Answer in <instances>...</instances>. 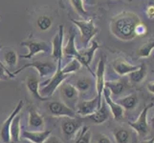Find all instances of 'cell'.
<instances>
[{
  "label": "cell",
  "mask_w": 154,
  "mask_h": 143,
  "mask_svg": "<svg viewBox=\"0 0 154 143\" xmlns=\"http://www.w3.org/2000/svg\"><path fill=\"white\" fill-rule=\"evenodd\" d=\"M142 21L133 12H122L111 19L110 31L116 38L122 41L133 40L136 37V26Z\"/></svg>",
  "instance_id": "1"
},
{
  "label": "cell",
  "mask_w": 154,
  "mask_h": 143,
  "mask_svg": "<svg viewBox=\"0 0 154 143\" xmlns=\"http://www.w3.org/2000/svg\"><path fill=\"white\" fill-rule=\"evenodd\" d=\"M72 22L75 24L79 30V40L83 48H87L91 41L95 37V35L98 34L99 29L95 25L93 19H84V20H77L72 19Z\"/></svg>",
  "instance_id": "2"
},
{
  "label": "cell",
  "mask_w": 154,
  "mask_h": 143,
  "mask_svg": "<svg viewBox=\"0 0 154 143\" xmlns=\"http://www.w3.org/2000/svg\"><path fill=\"white\" fill-rule=\"evenodd\" d=\"M61 61L58 60L57 62V67L56 73L51 76V78L48 81H46L43 85H41V88L39 89V94L44 97H51L54 93L57 91V89L60 86V84L68 77V75L64 73L61 70Z\"/></svg>",
  "instance_id": "3"
},
{
  "label": "cell",
  "mask_w": 154,
  "mask_h": 143,
  "mask_svg": "<svg viewBox=\"0 0 154 143\" xmlns=\"http://www.w3.org/2000/svg\"><path fill=\"white\" fill-rule=\"evenodd\" d=\"M57 64L54 61H39V60H35L33 61L31 63H26L24 66H22L18 70H15L14 71L13 75L15 76L19 73L20 72H22L23 70L27 68H34L38 71L39 77H51L57 71Z\"/></svg>",
  "instance_id": "4"
},
{
  "label": "cell",
  "mask_w": 154,
  "mask_h": 143,
  "mask_svg": "<svg viewBox=\"0 0 154 143\" xmlns=\"http://www.w3.org/2000/svg\"><path fill=\"white\" fill-rule=\"evenodd\" d=\"M60 88V95L61 98V101L66 104L68 107L75 110L76 106L79 102V93L77 90V88L74 86V84H71L69 82L63 81Z\"/></svg>",
  "instance_id": "5"
},
{
  "label": "cell",
  "mask_w": 154,
  "mask_h": 143,
  "mask_svg": "<svg viewBox=\"0 0 154 143\" xmlns=\"http://www.w3.org/2000/svg\"><path fill=\"white\" fill-rule=\"evenodd\" d=\"M21 46H24L29 50L28 54L20 55L21 58H25V59H31L35 55H38V52H48V54H51L52 52V45H50L46 41H36L33 39H29L21 42Z\"/></svg>",
  "instance_id": "6"
},
{
  "label": "cell",
  "mask_w": 154,
  "mask_h": 143,
  "mask_svg": "<svg viewBox=\"0 0 154 143\" xmlns=\"http://www.w3.org/2000/svg\"><path fill=\"white\" fill-rule=\"evenodd\" d=\"M48 114L55 118H77L75 110L68 107L62 101H50L45 105Z\"/></svg>",
  "instance_id": "7"
},
{
  "label": "cell",
  "mask_w": 154,
  "mask_h": 143,
  "mask_svg": "<svg viewBox=\"0 0 154 143\" xmlns=\"http://www.w3.org/2000/svg\"><path fill=\"white\" fill-rule=\"evenodd\" d=\"M100 48V45L97 41L92 40L91 43L89 44V46L87 48H83L82 50H79V54L78 56L76 57V59L81 63L82 66H84L87 70L92 73V75L95 76V73L92 72L91 68H90V64L92 63L93 57L96 51Z\"/></svg>",
  "instance_id": "8"
},
{
  "label": "cell",
  "mask_w": 154,
  "mask_h": 143,
  "mask_svg": "<svg viewBox=\"0 0 154 143\" xmlns=\"http://www.w3.org/2000/svg\"><path fill=\"white\" fill-rule=\"evenodd\" d=\"M153 106V103L146 105L141 112L139 118L135 121H129L128 125L131 127L140 136H146L148 134V122H147V114L148 111Z\"/></svg>",
  "instance_id": "9"
},
{
  "label": "cell",
  "mask_w": 154,
  "mask_h": 143,
  "mask_svg": "<svg viewBox=\"0 0 154 143\" xmlns=\"http://www.w3.org/2000/svg\"><path fill=\"white\" fill-rule=\"evenodd\" d=\"M65 119L61 123L62 135L67 139H74L78 136L79 129L82 128V121L77 118H64Z\"/></svg>",
  "instance_id": "10"
},
{
  "label": "cell",
  "mask_w": 154,
  "mask_h": 143,
  "mask_svg": "<svg viewBox=\"0 0 154 143\" xmlns=\"http://www.w3.org/2000/svg\"><path fill=\"white\" fill-rule=\"evenodd\" d=\"M63 37H64V27L60 25L58 31L52 40V56L57 63L58 60H62L63 55Z\"/></svg>",
  "instance_id": "11"
},
{
  "label": "cell",
  "mask_w": 154,
  "mask_h": 143,
  "mask_svg": "<svg viewBox=\"0 0 154 143\" xmlns=\"http://www.w3.org/2000/svg\"><path fill=\"white\" fill-rule=\"evenodd\" d=\"M100 104H102V102H100L98 97L96 95L95 97L89 100H82L81 102H78L75 112L77 115L82 116H88L90 115H92L98 108H100Z\"/></svg>",
  "instance_id": "12"
},
{
  "label": "cell",
  "mask_w": 154,
  "mask_h": 143,
  "mask_svg": "<svg viewBox=\"0 0 154 143\" xmlns=\"http://www.w3.org/2000/svg\"><path fill=\"white\" fill-rule=\"evenodd\" d=\"M23 106H24L23 100H20V101L18 102V104L17 105V107H15L13 112L10 114L8 118L3 122V124L1 126V130H0V139H1V140L4 143H9L11 141V136H10L11 124H12V121L15 118V115H17V114H19L21 109L23 108Z\"/></svg>",
  "instance_id": "13"
},
{
  "label": "cell",
  "mask_w": 154,
  "mask_h": 143,
  "mask_svg": "<svg viewBox=\"0 0 154 143\" xmlns=\"http://www.w3.org/2000/svg\"><path fill=\"white\" fill-rule=\"evenodd\" d=\"M104 73H105V57L102 55L100 57V60L98 63L97 71L95 73V78H96V92H97V97L100 100V102H102L103 100V91L104 88Z\"/></svg>",
  "instance_id": "14"
},
{
  "label": "cell",
  "mask_w": 154,
  "mask_h": 143,
  "mask_svg": "<svg viewBox=\"0 0 154 143\" xmlns=\"http://www.w3.org/2000/svg\"><path fill=\"white\" fill-rule=\"evenodd\" d=\"M103 99L104 100L105 104L107 105V107L109 108L111 114L113 115V118L116 120H120L124 118L125 109L122 107L120 104L113 101L112 98H111V93L109 91V89L105 86L103 91Z\"/></svg>",
  "instance_id": "15"
},
{
  "label": "cell",
  "mask_w": 154,
  "mask_h": 143,
  "mask_svg": "<svg viewBox=\"0 0 154 143\" xmlns=\"http://www.w3.org/2000/svg\"><path fill=\"white\" fill-rule=\"evenodd\" d=\"M26 87H27L29 93L33 95V97L39 100V101H47L49 98L44 97L39 94V89H40V83H39V78L36 75H30L27 76L25 80Z\"/></svg>",
  "instance_id": "16"
},
{
  "label": "cell",
  "mask_w": 154,
  "mask_h": 143,
  "mask_svg": "<svg viewBox=\"0 0 154 143\" xmlns=\"http://www.w3.org/2000/svg\"><path fill=\"white\" fill-rule=\"evenodd\" d=\"M112 66H113V70L115 71V73L120 76H127L128 73H130L131 72H133L136 69L139 68V66L130 64L129 62H127L123 57L116 58Z\"/></svg>",
  "instance_id": "17"
},
{
  "label": "cell",
  "mask_w": 154,
  "mask_h": 143,
  "mask_svg": "<svg viewBox=\"0 0 154 143\" xmlns=\"http://www.w3.org/2000/svg\"><path fill=\"white\" fill-rule=\"evenodd\" d=\"M51 130H38V131H23V137L32 143H44L51 136Z\"/></svg>",
  "instance_id": "18"
},
{
  "label": "cell",
  "mask_w": 154,
  "mask_h": 143,
  "mask_svg": "<svg viewBox=\"0 0 154 143\" xmlns=\"http://www.w3.org/2000/svg\"><path fill=\"white\" fill-rule=\"evenodd\" d=\"M108 118H109V113L107 110V105L105 104L103 99L102 100L100 107L98 108L92 115H88V118L95 124H103L108 119Z\"/></svg>",
  "instance_id": "19"
},
{
  "label": "cell",
  "mask_w": 154,
  "mask_h": 143,
  "mask_svg": "<svg viewBox=\"0 0 154 143\" xmlns=\"http://www.w3.org/2000/svg\"><path fill=\"white\" fill-rule=\"evenodd\" d=\"M44 119L42 115L36 111L34 107H32L29 110V119H28V125L32 131H38L43 130L44 128Z\"/></svg>",
  "instance_id": "20"
},
{
  "label": "cell",
  "mask_w": 154,
  "mask_h": 143,
  "mask_svg": "<svg viewBox=\"0 0 154 143\" xmlns=\"http://www.w3.org/2000/svg\"><path fill=\"white\" fill-rule=\"evenodd\" d=\"M75 41H76V31L73 28H71L67 43L65 46H63V55L65 56L71 58H76L78 56L79 50L76 47Z\"/></svg>",
  "instance_id": "21"
},
{
  "label": "cell",
  "mask_w": 154,
  "mask_h": 143,
  "mask_svg": "<svg viewBox=\"0 0 154 143\" xmlns=\"http://www.w3.org/2000/svg\"><path fill=\"white\" fill-rule=\"evenodd\" d=\"M146 73H147L146 66L145 64H142V65L139 66V68L136 69L135 71L131 72L127 76H128L129 81L132 84H139L146 78Z\"/></svg>",
  "instance_id": "22"
},
{
  "label": "cell",
  "mask_w": 154,
  "mask_h": 143,
  "mask_svg": "<svg viewBox=\"0 0 154 143\" xmlns=\"http://www.w3.org/2000/svg\"><path fill=\"white\" fill-rule=\"evenodd\" d=\"M10 136H11V141L14 143H17L20 140L21 136V127H20V115L17 114L15 118L13 119L12 124H11L10 129Z\"/></svg>",
  "instance_id": "23"
},
{
  "label": "cell",
  "mask_w": 154,
  "mask_h": 143,
  "mask_svg": "<svg viewBox=\"0 0 154 143\" xmlns=\"http://www.w3.org/2000/svg\"><path fill=\"white\" fill-rule=\"evenodd\" d=\"M104 86L109 89L111 95H119L123 93L125 89V81L119 79V80H112V81H105Z\"/></svg>",
  "instance_id": "24"
},
{
  "label": "cell",
  "mask_w": 154,
  "mask_h": 143,
  "mask_svg": "<svg viewBox=\"0 0 154 143\" xmlns=\"http://www.w3.org/2000/svg\"><path fill=\"white\" fill-rule=\"evenodd\" d=\"M154 50V37L148 39L137 50V55L141 58H146L151 55V52Z\"/></svg>",
  "instance_id": "25"
},
{
  "label": "cell",
  "mask_w": 154,
  "mask_h": 143,
  "mask_svg": "<svg viewBox=\"0 0 154 143\" xmlns=\"http://www.w3.org/2000/svg\"><path fill=\"white\" fill-rule=\"evenodd\" d=\"M116 102L120 104L125 110H132L136 107V105L138 103V97L136 94H132Z\"/></svg>",
  "instance_id": "26"
},
{
  "label": "cell",
  "mask_w": 154,
  "mask_h": 143,
  "mask_svg": "<svg viewBox=\"0 0 154 143\" xmlns=\"http://www.w3.org/2000/svg\"><path fill=\"white\" fill-rule=\"evenodd\" d=\"M17 52L14 49H8L4 54V61H5V66L9 67L11 69H14L17 64Z\"/></svg>",
  "instance_id": "27"
},
{
  "label": "cell",
  "mask_w": 154,
  "mask_h": 143,
  "mask_svg": "<svg viewBox=\"0 0 154 143\" xmlns=\"http://www.w3.org/2000/svg\"><path fill=\"white\" fill-rule=\"evenodd\" d=\"M92 85H93V81H92V79L89 77L79 78V79H77L76 83L74 84V86L77 88L79 94L88 92L89 90L91 89Z\"/></svg>",
  "instance_id": "28"
},
{
  "label": "cell",
  "mask_w": 154,
  "mask_h": 143,
  "mask_svg": "<svg viewBox=\"0 0 154 143\" xmlns=\"http://www.w3.org/2000/svg\"><path fill=\"white\" fill-rule=\"evenodd\" d=\"M53 24V19L49 16V15H40L38 18L36 19V27L41 31H48Z\"/></svg>",
  "instance_id": "29"
},
{
  "label": "cell",
  "mask_w": 154,
  "mask_h": 143,
  "mask_svg": "<svg viewBox=\"0 0 154 143\" xmlns=\"http://www.w3.org/2000/svg\"><path fill=\"white\" fill-rule=\"evenodd\" d=\"M81 68H82L81 63H79L76 58H72V60L69 63H67V64L63 68H61V70L63 73L69 76V75H72V73L79 71V69Z\"/></svg>",
  "instance_id": "30"
},
{
  "label": "cell",
  "mask_w": 154,
  "mask_h": 143,
  "mask_svg": "<svg viewBox=\"0 0 154 143\" xmlns=\"http://www.w3.org/2000/svg\"><path fill=\"white\" fill-rule=\"evenodd\" d=\"M114 139L117 143H128L129 142V132L125 129H117L114 132Z\"/></svg>",
  "instance_id": "31"
},
{
  "label": "cell",
  "mask_w": 154,
  "mask_h": 143,
  "mask_svg": "<svg viewBox=\"0 0 154 143\" xmlns=\"http://www.w3.org/2000/svg\"><path fill=\"white\" fill-rule=\"evenodd\" d=\"M91 132H90L88 127H83L82 133L79 135L76 143H90L91 140Z\"/></svg>",
  "instance_id": "32"
},
{
  "label": "cell",
  "mask_w": 154,
  "mask_h": 143,
  "mask_svg": "<svg viewBox=\"0 0 154 143\" xmlns=\"http://www.w3.org/2000/svg\"><path fill=\"white\" fill-rule=\"evenodd\" d=\"M70 3L73 6L74 10H75L81 16H85L87 14L86 10L84 9V5H83L82 0H70Z\"/></svg>",
  "instance_id": "33"
},
{
  "label": "cell",
  "mask_w": 154,
  "mask_h": 143,
  "mask_svg": "<svg viewBox=\"0 0 154 143\" xmlns=\"http://www.w3.org/2000/svg\"><path fill=\"white\" fill-rule=\"evenodd\" d=\"M14 76L13 75V73H11L7 69V67L0 61V80H4V79H8V78H14Z\"/></svg>",
  "instance_id": "34"
},
{
  "label": "cell",
  "mask_w": 154,
  "mask_h": 143,
  "mask_svg": "<svg viewBox=\"0 0 154 143\" xmlns=\"http://www.w3.org/2000/svg\"><path fill=\"white\" fill-rule=\"evenodd\" d=\"M146 33H147V29H146V26L145 24H143L141 22L136 26V29H135L136 36H143V35H145Z\"/></svg>",
  "instance_id": "35"
},
{
  "label": "cell",
  "mask_w": 154,
  "mask_h": 143,
  "mask_svg": "<svg viewBox=\"0 0 154 143\" xmlns=\"http://www.w3.org/2000/svg\"><path fill=\"white\" fill-rule=\"evenodd\" d=\"M146 13L147 17L149 19L154 18V6H153V5H149V6H147V8L146 10Z\"/></svg>",
  "instance_id": "36"
},
{
  "label": "cell",
  "mask_w": 154,
  "mask_h": 143,
  "mask_svg": "<svg viewBox=\"0 0 154 143\" xmlns=\"http://www.w3.org/2000/svg\"><path fill=\"white\" fill-rule=\"evenodd\" d=\"M97 143H112L108 139V136H106L105 135H100Z\"/></svg>",
  "instance_id": "37"
},
{
  "label": "cell",
  "mask_w": 154,
  "mask_h": 143,
  "mask_svg": "<svg viewBox=\"0 0 154 143\" xmlns=\"http://www.w3.org/2000/svg\"><path fill=\"white\" fill-rule=\"evenodd\" d=\"M44 143H62L57 136H49Z\"/></svg>",
  "instance_id": "38"
},
{
  "label": "cell",
  "mask_w": 154,
  "mask_h": 143,
  "mask_svg": "<svg viewBox=\"0 0 154 143\" xmlns=\"http://www.w3.org/2000/svg\"><path fill=\"white\" fill-rule=\"evenodd\" d=\"M146 89H147V91L149 92L150 94H154V81H151L149 83H147Z\"/></svg>",
  "instance_id": "39"
},
{
  "label": "cell",
  "mask_w": 154,
  "mask_h": 143,
  "mask_svg": "<svg viewBox=\"0 0 154 143\" xmlns=\"http://www.w3.org/2000/svg\"><path fill=\"white\" fill-rule=\"evenodd\" d=\"M83 5H95L98 3V0H82Z\"/></svg>",
  "instance_id": "40"
},
{
  "label": "cell",
  "mask_w": 154,
  "mask_h": 143,
  "mask_svg": "<svg viewBox=\"0 0 154 143\" xmlns=\"http://www.w3.org/2000/svg\"><path fill=\"white\" fill-rule=\"evenodd\" d=\"M143 143H154V137H152L150 139H146L145 141H143Z\"/></svg>",
  "instance_id": "41"
},
{
  "label": "cell",
  "mask_w": 154,
  "mask_h": 143,
  "mask_svg": "<svg viewBox=\"0 0 154 143\" xmlns=\"http://www.w3.org/2000/svg\"><path fill=\"white\" fill-rule=\"evenodd\" d=\"M151 127L154 129V116H153L152 119H151Z\"/></svg>",
  "instance_id": "42"
},
{
  "label": "cell",
  "mask_w": 154,
  "mask_h": 143,
  "mask_svg": "<svg viewBox=\"0 0 154 143\" xmlns=\"http://www.w3.org/2000/svg\"><path fill=\"white\" fill-rule=\"evenodd\" d=\"M23 143H32V142H30V141L27 140V141H25V142H23Z\"/></svg>",
  "instance_id": "43"
},
{
  "label": "cell",
  "mask_w": 154,
  "mask_h": 143,
  "mask_svg": "<svg viewBox=\"0 0 154 143\" xmlns=\"http://www.w3.org/2000/svg\"><path fill=\"white\" fill-rule=\"evenodd\" d=\"M0 50H1V45H0Z\"/></svg>",
  "instance_id": "44"
},
{
  "label": "cell",
  "mask_w": 154,
  "mask_h": 143,
  "mask_svg": "<svg viewBox=\"0 0 154 143\" xmlns=\"http://www.w3.org/2000/svg\"><path fill=\"white\" fill-rule=\"evenodd\" d=\"M153 37H154V34H153Z\"/></svg>",
  "instance_id": "45"
}]
</instances>
